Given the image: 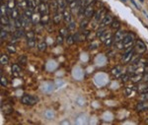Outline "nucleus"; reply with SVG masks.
<instances>
[{"mask_svg":"<svg viewBox=\"0 0 148 125\" xmlns=\"http://www.w3.org/2000/svg\"><path fill=\"white\" fill-rule=\"evenodd\" d=\"M139 1H140V2H143V1H144V0H139Z\"/></svg>","mask_w":148,"mask_h":125,"instance_id":"53","label":"nucleus"},{"mask_svg":"<svg viewBox=\"0 0 148 125\" xmlns=\"http://www.w3.org/2000/svg\"><path fill=\"white\" fill-rule=\"evenodd\" d=\"M20 13H19V10H18L17 8H14L12 9V11H11V17L10 18H12V19L14 20H16V19H18V18H20Z\"/></svg>","mask_w":148,"mask_h":125,"instance_id":"21","label":"nucleus"},{"mask_svg":"<svg viewBox=\"0 0 148 125\" xmlns=\"http://www.w3.org/2000/svg\"><path fill=\"white\" fill-rule=\"evenodd\" d=\"M61 124H69V121H62Z\"/></svg>","mask_w":148,"mask_h":125,"instance_id":"50","label":"nucleus"},{"mask_svg":"<svg viewBox=\"0 0 148 125\" xmlns=\"http://www.w3.org/2000/svg\"><path fill=\"white\" fill-rule=\"evenodd\" d=\"M111 27H112V29L115 30V31H119V30L121 29V23H119V21H113V23L111 24Z\"/></svg>","mask_w":148,"mask_h":125,"instance_id":"26","label":"nucleus"},{"mask_svg":"<svg viewBox=\"0 0 148 125\" xmlns=\"http://www.w3.org/2000/svg\"><path fill=\"white\" fill-rule=\"evenodd\" d=\"M146 122H147V123H148V119H147V120H146Z\"/></svg>","mask_w":148,"mask_h":125,"instance_id":"54","label":"nucleus"},{"mask_svg":"<svg viewBox=\"0 0 148 125\" xmlns=\"http://www.w3.org/2000/svg\"><path fill=\"white\" fill-rule=\"evenodd\" d=\"M20 72H21V68L20 66H18L17 64H14L12 66V74L15 77H17V76L20 75Z\"/></svg>","mask_w":148,"mask_h":125,"instance_id":"20","label":"nucleus"},{"mask_svg":"<svg viewBox=\"0 0 148 125\" xmlns=\"http://www.w3.org/2000/svg\"><path fill=\"white\" fill-rule=\"evenodd\" d=\"M62 15H63V20L65 23H68L71 22L72 21V15H71V12L67 9H64L63 11H62Z\"/></svg>","mask_w":148,"mask_h":125,"instance_id":"10","label":"nucleus"},{"mask_svg":"<svg viewBox=\"0 0 148 125\" xmlns=\"http://www.w3.org/2000/svg\"><path fill=\"white\" fill-rule=\"evenodd\" d=\"M94 7L90 4V5H88L85 7V10H84V16L86 19H90L91 17H93L94 16Z\"/></svg>","mask_w":148,"mask_h":125,"instance_id":"7","label":"nucleus"},{"mask_svg":"<svg viewBox=\"0 0 148 125\" xmlns=\"http://www.w3.org/2000/svg\"><path fill=\"white\" fill-rule=\"evenodd\" d=\"M143 79V74H131L130 80L134 83H137Z\"/></svg>","mask_w":148,"mask_h":125,"instance_id":"13","label":"nucleus"},{"mask_svg":"<svg viewBox=\"0 0 148 125\" xmlns=\"http://www.w3.org/2000/svg\"><path fill=\"white\" fill-rule=\"evenodd\" d=\"M74 41H75V40H74L73 36H67V43H68V45H72Z\"/></svg>","mask_w":148,"mask_h":125,"instance_id":"42","label":"nucleus"},{"mask_svg":"<svg viewBox=\"0 0 148 125\" xmlns=\"http://www.w3.org/2000/svg\"><path fill=\"white\" fill-rule=\"evenodd\" d=\"M131 92H132V89H131V88H126V94L128 95H130L131 94Z\"/></svg>","mask_w":148,"mask_h":125,"instance_id":"48","label":"nucleus"},{"mask_svg":"<svg viewBox=\"0 0 148 125\" xmlns=\"http://www.w3.org/2000/svg\"><path fill=\"white\" fill-rule=\"evenodd\" d=\"M112 38V34H111L110 31H107V30H104V32L102 33V34L100 36V40L102 43H104L106 40H108V39Z\"/></svg>","mask_w":148,"mask_h":125,"instance_id":"12","label":"nucleus"},{"mask_svg":"<svg viewBox=\"0 0 148 125\" xmlns=\"http://www.w3.org/2000/svg\"><path fill=\"white\" fill-rule=\"evenodd\" d=\"M14 22H15V27L17 28V29H20V28L22 27V21H21V18H18V19L14 20Z\"/></svg>","mask_w":148,"mask_h":125,"instance_id":"35","label":"nucleus"},{"mask_svg":"<svg viewBox=\"0 0 148 125\" xmlns=\"http://www.w3.org/2000/svg\"><path fill=\"white\" fill-rule=\"evenodd\" d=\"M20 62L23 64V65H25V64H26V56H22V57H21V58H20Z\"/></svg>","mask_w":148,"mask_h":125,"instance_id":"47","label":"nucleus"},{"mask_svg":"<svg viewBox=\"0 0 148 125\" xmlns=\"http://www.w3.org/2000/svg\"><path fill=\"white\" fill-rule=\"evenodd\" d=\"M41 22H43V25L48 24V15L43 16V18H41Z\"/></svg>","mask_w":148,"mask_h":125,"instance_id":"40","label":"nucleus"},{"mask_svg":"<svg viewBox=\"0 0 148 125\" xmlns=\"http://www.w3.org/2000/svg\"><path fill=\"white\" fill-rule=\"evenodd\" d=\"M26 36H27L28 40H30V39H34L35 38V33H34V32H32V31L28 32V33L26 34Z\"/></svg>","mask_w":148,"mask_h":125,"instance_id":"38","label":"nucleus"},{"mask_svg":"<svg viewBox=\"0 0 148 125\" xmlns=\"http://www.w3.org/2000/svg\"><path fill=\"white\" fill-rule=\"evenodd\" d=\"M45 117H47L48 119H52V118H54V113L52 110H47V111L45 112Z\"/></svg>","mask_w":148,"mask_h":125,"instance_id":"31","label":"nucleus"},{"mask_svg":"<svg viewBox=\"0 0 148 125\" xmlns=\"http://www.w3.org/2000/svg\"><path fill=\"white\" fill-rule=\"evenodd\" d=\"M38 101H39L38 98L33 97V96H30V95H24V96L22 97V99H21L22 103L27 105H33L35 103H38Z\"/></svg>","mask_w":148,"mask_h":125,"instance_id":"2","label":"nucleus"},{"mask_svg":"<svg viewBox=\"0 0 148 125\" xmlns=\"http://www.w3.org/2000/svg\"><path fill=\"white\" fill-rule=\"evenodd\" d=\"M20 18H21V21H22V27L28 28V27L31 26L32 20L30 19V18L26 17V16H25L24 14H22V15L20 16Z\"/></svg>","mask_w":148,"mask_h":125,"instance_id":"11","label":"nucleus"},{"mask_svg":"<svg viewBox=\"0 0 148 125\" xmlns=\"http://www.w3.org/2000/svg\"><path fill=\"white\" fill-rule=\"evenodd\" d=\"M1 86L2 87H6L7 86V80H6V78L3 77V76L1 77Z\"/></svg>","mask_w":148,"mask_h":125,"instance_id":"43","label":"nucleus"},{"mask_svg":"<svg viewBox=\"0 0 148 125\" xmlns=\"http://www.w3.org/2000/svg\"><path fill=\"white\" fill-rule=\"evenodd\" d=\"M94 1H95V0H86V1L84 2V4H83V6L86 7L88 5H90V4H91L92 2H94Z\"/></svg>","mask_w":148,"mask_h":125,"instance_id":"46","label":"nucleus"},{"mask_svg":"<svg viewBox=\"0 0 148 125\" xmlns=\"http://www.w3.org/2000/svg\"><path fill=\"white\" fill-rule=\"evenodd\" d=\"M87 24H88V21L87 20L82 21V22H81V25H80V28H81V29H85Z\"/></svg>","mask_w":148,"mask_h":125,"instance_id":"44","label":"nucleus"},{"mask_svg":"<svg viewBox=\"0 0 148 125\" xmlns=\"http://www.w3.org/2000/svg\"><path fill=\"white\" fill-rule=\"evenodd\" d=\"M41 1H43V2H47L48 0H41Z\"/></svg>","mask_w":148,"mask_h":125,"instance_id":"52","label":"nucleus"},{"mask_svg":"<svg viewBox=\"0 0 148 125\" xmlns=\"http://www.w3.org/2000/svg\"><path fill=\"white\" fill-rule=\"evenodd\" d=\"M1 1H3V0H1Z\"/></svg>","mask_w":148,"mask_h":125,"instance_id":"55","label":"nucleus"},{"mask_svg":"<svg viewBox=\"0 0 148 125\" xmlns=\"http://www.w3.org/2000/svg\"><path fill=\"white\" fill-rule=\"evenodd\" d=\"M133 43H134V36H133L132 34H126L124 39V41H122L124 47L126 48V51L130 50V47L133 45Z\"/></svg>","mask_w":148,"mask_h":125,"instance_id":"1","label":"nucleus"},{"mask_svg":"<svg viewBox=\"0 0 148 125\" xmlns=\"http://www.w3.org/2000/svg\"><path fill=\"white\" fill-rule=\"evenodd\" d=\"M126 33H124V31H122V30H119V31H117V33L115 34V43H122V41H124V36H126Z\"/></svg>","mask_w":148,"mask_h":125,"instance_id":"9","label":"nucleus"},{"mask_svg":"<svg viewBox=\"0 0 148 125\" xmlns=\"http://www.w3.org/2000/svg\"><path fill=\"white\" fill-rule=\"evenodd\" d=\"M139 99L141 101H148V92H144V93H141L139 97Z\"/></svg>","mask_w":148,"mask_h":125,"instance_id":"30","label":"nucleus"},{"mask_svg":"<svg viewBox=\"0 0 148 125\" xmlns=\"http://www.w3.org/2000/svg\"><path fill=\"white\" fill-rule=\"evenodd\" d=\"M0 62H1L2 65H6V64H8V62H9L8 57H7L6 55L2 54L1 57H0Z\"/></svg>","mask_w":148,"mask_h":125,"instance_id":"27","label":"nucleus"},{"mask_svg":"<svg viewBox=\"0 0 148 125\" xmlns=\"http://www.w3.org/2000/svg\"><path fill=\"white\" fill-rule=\"evenodd\" d=\"M113 21H114V19H113V15H112V14H106V16L104 17V19L102 20L101 25L99 26V28H105V27H107L108 25L112 24Z\"/></svg>","mask_w":148,"mask_h":125,"instance_id":"5","label":"nucleus"},{"mask_svg":"<svg viewBox=\"0 0 148 125\" xmlns=\"http://www.w3.org/2000/svg\"><path fill=\"white\" fill-rule=\"evenodd\" d=\"M112 43H113L112 38H110V39H108V40H106L105 41H104V45H108V46H109V45H110Z\"/></svg>","mask_w":148,"mask_h":125,"instance_id":"45","label":"nucleus"},{"mask_svg":"<svg viewBox=\"0 0 148 125\" xmlns=\"http://www.w3.org/2000/svg\"><path fill=\"white\" fill-rule=\"evenodd\" d=\"M134 50L138 53V54H142V53H144L146 51V45H144L143 41L138 40V41H136V43H135Z\"/></svg>","mask_w":148,"mask_h":125,"instance_id":"3","label":"nucleus"},{"mask_svg":"<svg viewBox=\"0 0 148 125\" xmlns=\"http://www.w3.org/2000/svg\"><path fill=\"white\" fill-rule=\"evenodd\" d=\"M56 84H57V85H59V86H61V85H63L64 83H63V82H60V83H59L58 81H57V82H56Z\"/></svg>","mask_w":148,"mask_h":125,"instance_id":"49","label":"nucleus"},{"mask_svg":"<svg viewBox=\"0 0 148 125\" xmlns=\"http://www.w3.org/2000/svg\"><path fill=\"white\" fill-rule=\"evenodd\" d=\"M7 50H8V51L10 52V53H15V52H16L15 46H14V45H7Z\"/></svg>","mask_w":148,"mask_h":125,"instance_id":"37","label":"nucleus"},{"mask_svg":"<svg viewBox=\"0 0 148 125\" xmlns=\"http://www.w3.org/2000/svg\"><path fill=\"white\" fill-rule=\"evenodd\" d=\"M40 15L41 14L39 13V14H33V16H32V18H31V20H32V24H34V25H38L39 23H40V21L41 20V17H40Z\"/></svg>","mask_w":148,"mask_h":125,"instance_id":"15","label":"nucleus"},{"mask_svg":"<svg viewBox=\"0 0 148 125\" xmlns=\"http://www.w3.org/2000/svg\"><path fill=\"white\" fill-rule=\"evenodd\" d=\"M106 14H107V13H106V11L104 10V8L101 9V10H99V11H97V12L95 13L94 16H93V17H94V22L98 23V24H99V23H101L102 20L104 19V17L106 16Z\"/></svg>","mask_w":148,"mask_h":125,"instance_id":"4","label":"nucleus"},{"mask_svg":"<svg viewBox=\"0 0 148 125\" xmlns=\"http://www.w3.org/2000/svg\"><path fill=\"white\" fill-rule=\"evenodd\" d=\"M66 0H57V6H58V11H63L66 9Z\"/></svg>","mask_w":148,"mask_h":125,"instance_id":"16","label":"nucleus"},{"mask_svg":"<svg viewBox=\"0 0 148 125\" xmlns=\"http://www.w3.org/2000/svg\"><path fill=\"white\" fill-rule=\"evenodd\" d=\"M133 54H134V50L133 49H130L128 50V51H126V54L122 56V62H124V63H128V62H130L133 57Z\"/></svg>","mask_w":148,"mask_h":125,"instance_id":"8","label":"nucleus"},{"mask_svg":"<svg viewBox=\"0 0 148 125\" xmlns=\"http://www.w3.org/2000/svg\"><path fill=\"white\" fill-rule=\"evenodd\" d=\"M68 29H65V28H62V29H60V31H59V33H60L61 36H67V34H68Z\"/></svg>","mask_w":148,"mask_h":125,"instance_id":"36","label":"nucleus"},{"mask_svg":"<svg viewBox=\"0 0 148 125\" xmlns=\"http://www.w3.org/2000/svg\"><path fill=\"white\" fill-rule=\"evenodd\" d=\"M18 5H19L20 8L23 9V10H25V9H27L28 7H29V4H28L27 0H19V2H18Z\"/></svg>","mask_w":148,"mask_h":125,"instance_id":"24","label":"nucleus"},{"mask_svg":"<svg viewBox=\"0 0 148 125\" xmlns=\"http://www.w3.org/2000/svg\"><path fill=\"white\" fill-rule=\"evenodd\" d=\"M50 9L54 11V13H57L58 11V6H57V0H52L50 2Z\"/></svg>","mask_w":148,"mask_h":125,"instance_id":"23","label":"nucleus"},{"mask_svg":"<svg viewBox=\"0 0 148 125\" xmlns=\"http://www.w3.org/2000/svg\"><path fill=\"white\" fill-rule=\"evenodd\" d=\"M24 34H25V33H24V31H23L22 29H17L15 32H14L13 36H15V38L19 39V38H22V36H24Z\"/></svg>","mask_w":148,"mask_h":125,"instance_id":"25","label":"nucleus"},{"mask_svg":"<svg viewBox=\"0 0 148 125\" xmlns=\"http://www.w3.org/2000/svg\"><path fill=\"white\" fill-rule=\"evenodd\" d=\"M43 91L45 93H50L54 91V85L52 83H45L43 85Z\"/></svg>","mask_w":148,"mask_h":125,"instance_id":"14","label":"nucleus"},{"mask_svg":"<svg viewBox=\"0 0 148 125\" xmlns=\"http://www.w3.org/2000/svg\"><path fill=\"white\" fill-rule=\"evenodd\" d=\"M56 43H58V45H62V43H63V36L59 34V36H57V39H56Z\"/></svg>","mask_w":148,"mask_h":125,"instance_id":"39","label":"nucleus"},{"mask_svg":"<svg viewBox=\"0 0 148 125\" xmlns=\"http://www.w3.org/2000/svg\"><path fill=\"white\" fill-rule=\"evenodd\" d=\"M28 46H29V47H34V46H36V40H35V38L28 40Z\"/></svg>","mask_w":148,"mask_h":125,"instance_id":"34","label":"nucleus"},{"mask_svg":"<svg viewBox=\"0 0 148 125\" xmlns=\"http://www.w3.org/2000/svg\"><path fill=\"white\" fill-rule=\"evenodd\" d=\"M62 19H63V15H62V13H55L54 14V22L55 23V24H59Z\"/></svg>","mask_w":148,"mask_h":125,"instance_id":"19","label":"nucleus"},{"mask_svg":"<svg viewBox=\"0 0 148 125\" xmlns=\"http://www.w3.org/2000/svg\"><path fill=\"white\" fill-rule=\"evenodd\" d=\"M145 108H148V103L147 101H140L137 105H136V110L137 111H140V110H143Z\"/></svg>","mask_w":148,"mask_h":125,"instance_id":"17","label":"nucleus"},{"mask_svg":"<svg viewBox=\"0 0 148 125\" xmlns=\"http://www.w3.org/2000/svg\"><path fill=\"white\" fill-rule=\"evenodd\" d=\"M23 14H24L26 17H28V18H30V19H31L32 16H33V14H34L33 8H31V7H28L27 9H25V10H24V13H23Z\"/></svg>","mask_w":148,"mask_h":125,"instance_id":"22","label":"nucleus"},{"mask_svg":"<svg viewBox=\"0 0 148 125\" xmlns=\"http://www.w3.org/2000/svg\"><path fill=\"white\" fill-rule=\"evenodd\" d=\"M75 27H76V23L74 22V21L69 22L68 25H67V29L69 30V31H73V30H75Z\"/></svg>","mask_w":148,"mask_h":125,"instance_id":"32","label":"nucleus"},{"mask_svg":"<svg viewBox=\"0 0 148 125\" xmlns=\"http://www.w3.org/2000/svg\"><path fill=\"white\" fill-rule=\"evenodd\" d=\"M112 73H113V75L115 76V77H119V76H122V67H119V66L115 67V69H113V70H112Z\"/></svg>","mask_w":148,"mask_h":125,"instance_id":"18","label":"nucleus"},{"mask_svg":"<svg viewBox=\"0 0 148 125\" xmlns=\"http://www.w3.org/2000/svg\"><path fill=\"white\" fill-rule=\"evenodd\" d=\"M38 10H39V13H40L41 16L48 15V13H50L48 5L45 3V2H41V3H40V5L38 7Z\"/></svg>","mask_w":148,"mask_h":125,"instance_id":"6","label":"nucleus"},{"mask_svg":"<svg viewBox=\"0 0 148 125\" xmlns=\"http://www.w3.org/2000/svg\"><path fill=\"white\" fill-rule=\"evenodd\" d=\"M8 16H1V25L4 26H8L9 25V19Z\"/></svg>","mask_w":148,"mask_h":125,"instance_id":"29","label":"nucleus"},{"mask_svg":"<svg viewBox=\"0 0 148 125\" xmlns=\"http://www.w3.org/2000/svg\"><path fill=\"white\" fill-rule=\"evenodd\" d=\"M66 1H67V3H71V2L74 1V0H66Z\"/></svg>","mask_w":148,"mask_h":125,"instance_id":"51","label":"nucleus"},{"mask_svg":"<svg viewBox=\"0 0 148 125\" xmlns=\"http://www.w3.org/2000/svg\"><path fill=\"white\" fill-rule=\"evenodd\" d=\"M16 7L15 0H8L7 1V8L8 9H14Z\"/></svg>","mask_w":148,"mask_h":125,"instance_id":"28","label":"nucleus"},{"mask_svg":"<svg viewBox=\"0 0 148 125\" xmlns=\"http://www.w3.org/2000/svg\"><path fill=\"white\" fill-rule=\"evenodd\" d=\"M6 36H7V32L5 31V30H3V29L1 28V40L3 41L4 39L6 38Z\"/></svg>","mask_w":148,"mask_h":125,"instance_id":"41","label":"nucleus"},{"mask_svg":"<svg viewBox=\"0 0 148 125\" xmlns=\"http://www.w3.org/2000/svg\"><path fill=\"white\" fill-rule=\"evenodd\" d=\"M38 48L43 51V50H45V48H47V43H45V41H41V43L38 45Z\"/></svg>","mask_w":148,"mask_h":125,"instance_id":"33","label":"nucleus"}]
</instances>
